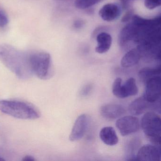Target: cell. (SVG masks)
<instances>
[{
    "label": "cell",
    "mask_w": 161,
    "mask_h": 161,
    "mask_svg": "<svg viewBox=\"0 0 161 161\" xmlns=\"http://www.w3.org/2000/svg\"><path fill=\"white\" fill-rule=\"evenodd\" d=\"M29 53L7 44H0V61L19 79L26 80L33 75Z\"/></svg>",
    "instance_id": "obj_1"
},
{
    "label": "cell",
    "mask_w": 161,
    "mask_h": 161,
    "mask_svg": "<svg viewBox=\"0 0 161 161\" xmlns=\"http://www.w3.org/2000/svg\"><path fill=\"white\" fill-rule=\"evenodd\" d=\"M0 111L5 114L19 119H37L41 115L39 110L34 105L18 100H0Z\"/></svg>",
    "instance_id": "obj_2"
},
{
    "label": "cell",
    "mask_w": 161,
    "mask_h": 161,
    "mask_svg": "<svg viewBox=\"0 0 161 161\" xmlns=\"http://www.w3.org/2000/svg\"><path fill=\"white\" fill-rule=\"evenodd\" d=\"M30 66L33 74L43 80L50 79L53 74L50 54L45 52L29 53Z\"/></svg>",
    "instance_id": "obj_3"
},
{
    "label": "cell",
    "mask_w": 161,
    "mask_h": 161,
    "mask_svg": "<svg viewBox=\"0 0 161 161\" xmlns=\"http://www.w3.org/2000/svg\"><path fill=\"white\" fill-rule=\"evenodd\" d=\"M140 124L147 139L153 145L161 147L160 117L154 112H147L142 118Z\"/></svg>",
    "instance_id": "obj_4"
},
{
    "label": "cell",
    "mask_w": 161,
    "mask_h": 161,
    "mask_svg": "<svg viewBox=\"0 0 161 161\" xmlns=\"http://www.w3.org/2000/svg\"><path fill=\"white\" fill-rule=\"evenodd\" d=\"M144 97L150 103L160 102L161 95V76H157L149 79L145 83Z\"/></svg>",
    "instance_id": "obj_5"
},
{
    "label": "cell",
    "mask_w": 161,
    "mask_h": 161,
    "mask_svg": "<svg viewBox=\"0 0 161 161\" xmlns=\"http://www.w3.org/2000/svg\"><path fill=\"white\" fill-rule=\"evenodd\" d=\"M116 126L122 136L136 132L140 128L138 119L134 116H126L117 120Z\"/></svg>",
    "instance_id": "obj_6"
},
{
    "label": "cell",
    "mask_w": 161,
    "mask_h": 161,
    "mask_svg": "<svg viewBox=\"0 0 161 161\" xmlns=\"http://www.w3.org/2000/svg\"><path fill=\"white\" fill-rule=\"evenodd\" d=\"M161 151L160 147L147 144L140 148L137 152L136 160L143 161H160Z\"/></svg>",
    "instance_id": "obj_7"
},
{
    "label": "cell",
    "mask_w": 161,
    "mask_h": 161,
    "mask_svg": "<svg viewBox=\"0 0 161 161\" xmlns=\"http://www.w3.org/2000/svg\"><path fill=\"white\" fill-rule=\"evenodd\" d=\"M89 124V118L86 114L79 116L73 125L69 139L71 141H76L81 139L86 132Z\"/></svg>",
    "instance_id": "obj_8"
},
{
    "label": "cell",
    "mask_w": 161,
    "mask_h": 161,
    "mask_svg": "<svg viewBox=\"0 0 161 161\" xmlns=\"http://www.w3.org/2000/svg\"><path fill=\"white\" fill-rule=\"evenodd\" d=\"M121 14V9L116 3H107L103 5L99 12V15L104 21H113L117 19Z\"/></svg>",
    "instance_id": "obj_9"
},
{
    "label": "cell",
    "mask_w": 161,
    "mask_h": 161,
    "mask_svg": "<svg viewBox=\"0 0 161 161\" xmlns=\"http://www.w3.org/2000/svg\"><path fill=\"white\" fill-rule=\"evenodd\" d=\"M126 113L125 108L119 104H108L100 108L102 116L107 119H114L120 117Z\"/></svg>",
    "instance_id": "obj_10"
},
{
    "label": "cell",
    "mask_w": 161,
    "mask_h": 161,
    "mask_svg": "<svg viewBox=\"0 0 161 161\" xmlns=\"http://www.w3.org/2000/svg\"><path fill=\"white\" fill-rule=\"evenodd\" d=\"M157 103H150L143 96L137 98L131 103L129 106V112L132 115H139L146 112L150 108L153 107V105L156 104Z\"/></svg>",
    "instance_id": "obj_11"
},
{
    "label": "cell",
    "mask_w": 161,
    "mask_h": 161,
    "mask_svg": "<svg viewBox=\"0 0 161 161\" xmlns=\"http://www.w3.org/2000/svg\"><path fill=\"white\" fill-rule=\"evenodd\" d=\"M142 57L141 53L138 47L132 49L122 57L120 62L121 66L123 68H130L138 64Z\"/></svg>",
    "instance_id": "obj_12"
},
{
    "label": "cell",
    "mask_w": 161,
    "mask_h": 161,
    "mask_svg": "<svg viewBox=\"0 0 161 161\" xmlns=\"http://www.w3.org/2000/svg\"><path fill=\"white\" fill-rule=\"evenodd\" d=\"M99 136L102 141L108 146H114L118 143V137L112 127L109 126L102 128L100 131Z\"/></svg>",
    "instance_id": "obj_13"
},
{
    "label": "cell",
    "mask_w": 161,
    "mask_h": 161,
    "mask_svg": "<svg viewBox=\"0 0 161 161\" xmlns=\"http://www.w3.org/2000/svg\"><path fill=\"white\" fill-rule=\"evenodd\" d=\"M97 46L96 47V52L99 53H104L108 52L111 48L112 38L109 34L101 32L97 36Z\"/></svg>",
    "instance_id": "obj_14"
},
{
    "label": "cell",
    "mask_w": 161,
    "mask_h": 161,
    "mask_svg": "<svg viewBox=\"0 0 161 161\" xmlns=\"http://www.w3.org/2000/svg\"><path fill=\"white\" fill-rule=\"evenodd\" d=\"M161 72V66L156 68L146 67L142 69L138 72V76L144 83L153 77L160 76Z\"/></svg>",
    "instance_id": "obj_15"
},
{
    "label": "cell",
    "mask_w": 161,
    "mask_h": 161,
    "mask_svg": "<svg viewBox=\"0 0 161 161\" xmlns=\"http://www.w3.org/2000/svg\"><path fill=\"white\" fill-rule=\"evenodd\" d=\"M122 86L125 98L136 96L138 93V89L136 86V82L135 79L133 78L128 79Z\"/></svg>",
    "instance_id": "obj_16"
},
{
    "label": "cell",
    "mask_w": 161,
    "mask_h": 161,
    "mask_svg": "<svg viewBox=\"0 0 161 161\" xmlns=\"http://www.w3.org/2000/svg\"><path fill=\"white\" fill-rule=\"evenodd\" d=\"M112 91L113 94L117 97L125 98L122 89V80L121 78H118L114 80L112 86Z\"/></svg>",
    "instance_id": "obj_17"
},
{
    "label": "cell",
    "mask_w": 161,
    "mask_h": 161,
    "mask_svg": "<svg viewBox=\"0 0 161 161\" xmlns=\"http://www.w3.org/2000/svg\"><path fill=\"white\" fill-rule=\"evenodd\" d=\"M101 1V0H76L75 5L79 9H85L91 7Z\"/></svg>",
    "instance_id": "obj_18"
},
{
    "label": "cell",
    "mask_w": 161,
    "mask_h": 161,
    "mask_svg": "<svg viewBox=\"0 0 161 161\" xmlns=\"http://www.w3.org/2000/svg\"><path fill=\"white\" fill-rule=\"evenodd\" d=\"M144 5L148 10H153L161 6V0H145Z\"/></svg>",
    "instance_id": "obj_19"
},
{
    "label": "cell",
    "mask_w": 161,
    "mask_h": 161,
    "mask_svg": "<svg viewBox=\"0 0 161 161\" xmlns=\"http://www.w3.org/2000/svg\"><path fill=\"white\" fill-rule=\"evenodd\" d=\"M9 23V17L5 11L0 7V27L5 28Z\"/></svg>",
    "instance_id": "obj_20"
},
{
    "label": "cell",
    "mask_w": 161,
    "mask_h": 161,
    "mask_svg": "<svg viewBox=\"0 0 161 161\" xmlns=\"http://www.w3.org/2000/svg\"><path fill=\"white\" fill-rule=\"evenodd\" d=\"M84 22L82 20H77L75 21L74 23V27L75 28H80L81 27H82L83 25Z\"/></svg>",
    "instance_id": "obj_21"
},
{
    "label": "cell",
    "mask_w": 161,
    "mask_h": 161,
    "mask_svg": "<svg viewBox=\"0 0 161 161\" xmlns=\"http://www.w3.org/2000/svg\"><path fill=\"white\" fill-rule=\"evenodd\" d=\"M132 13L131 12H129L128 14H126L124 17L122 19V22H127V21H129L130 20V18L131 17Z\"/></svg>",
    "instance_id": "obj_22"
},
{
    "label": "cell",
    "mask_w": 161,
    "mask_h": 161,
    "mask_svg": "<svg viewBox=\"0 0 161 161\" xmlns=\"http://www.w3.org/2000/svg\"><path fill=\"white\" fill-rule=\"evenodd\" d=\"M23 161H36L35 158L31 155H27L24 156L22 159Z\"/></svg>",
    "instance_id": "obj_23"
},
{
    "label": "cell",
    "mask_w": 161,
    "mask_h": 161,
    "mask_svg": "<svg viewBox=\"0 0 161 161\" xmlns=\"http://www.w3.org/2000/svg\"><path fill=\"white\" fill-rule=\"evenodd\" d=\"M91 90V87H90V86H86V87H85L84 88L83 90V92L82 93V94L83 95H86V94H88V92L89 91Z\"/></svg>",
    "instance_id": "obj_24"
},
{
    "label": "cell",
    "mask_w": 161,
    "mask_h": 161,
    "mask_svg": "<svg viewBox=\"0 0 161 161\" xmlns=\"http://www.w3.org/2000/svg\"><path fill=\"white\" fill-rule=\"evenodd\" d=\"M4 159H3V158H1V157H0V161H4Z\"/></svg>",
    "instance_id": "obj_25"
}]
</instances>
